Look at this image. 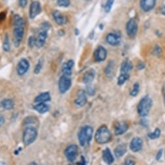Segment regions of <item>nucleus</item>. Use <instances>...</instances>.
Masks as SVG:
<instances>
[{
  "instance_id": "0eeeda50",
  "label": "nucleus",
  "mask_w": 165,
  "mask_h": 165,
  "mask_svg": "<svg viewBox=\"0 0 165 165\" xmlns=\"http://www.w3.org/2000/svg\"><path fill=\"white\" fill-rule=\"evenodd\" d=\"M66 159L70 162L74 161L78 154V147L76 144H72L68 146L64 151Z\"/></svg>"
},
{
  "instance_id": "423d86ee",
  "label": "nucleus",
  "mask_w": 165,
  "mask_h": 165,
  "mask_svg": "<svg viewBox=\"0 0 165 165\" xmlns=\"http://www.w3.org/2000/svg\"><path fill=\"white\" fill-rule=\"evenodd\" d=\"M72 85V81L70 77L66 76L60 77L59 81V90L61 94H64L70 89Z\"/></svg>"
},
{
  "instance_id": "f704fd0d",
  "label": "nucleus",
  "mask_w": 165,
  "mask_h": 165,
  "mask_svg": "<svg viewBox=\"0 0 165 165\" xmlns=\"http://www.w3.org/2000/svg\"><path fill=\"white\" fill-rule=\"evenodd\" d=\"M135 164V160L132 157H128L125 161V165H134Z\"/></svg>"
},
{
  "instance_id": "bb28decb",
  "label": "nucleus",
  "mask_w": 165,
  "mask_h": 165,
  "mask_svg": "<svg viewBox=\"0 0 165 165\" xmlns=\"http://www.w3.org/2000/svg\"><path fill=\"white\" fill-rule=\"evenodd\" d=\"M115 63L111 61L109 63L107 64V66L105 68V74L108 77H112L115 74Z\"/></svg>"
},
{
  "instance_id": "49530a36",
  "label": "nucleus",
  "mask_w": 165,
  "mask_h": 165,
  "mask_svg": "<svg viewBox=\"0 0 165 165\" xmlns=\"http://www.w3.org/2000/svg\"><path fill=\"white\" fill-rule=\"evenodd\" d=\"M81 165H85V160H82L81 163Z\"/></svg>"
},
{
  "instance_id": "2eb2a0df",
  "label": "nucleus",
  "mask_w": 165,
  "mask_h": 165,
  "mask_svg": "<svg viewBox=\"0 0 165 165\" xmlns=\"http://www.w3.org/2000/svg\"><path fill=\"white\" fill-rule=\"evenodd\" d=\"M142 141L139 137L133 138L130 143V149L134 152H137L142 149Z\"/></svg>"
},
{
  "instance_id": "c756f323",
  "label": "nucleus",
  "mask_w": 165,
  "mask_h": 165,
  "mask_svg": "<svg viewBox=\"0 0 165 165\" xmlns=\"http://www.w3.org/2000/svg\"><path fill=\"white\" fill-rule=\"evenodd\" d=\"M160 135V130L158 128L155 129V131L152 133H149L148 137L151 139H156V138H158Z\"/></svg>"
},
{
  "instance_id": "4c0bfd02",
  "label": "nucleus",
  "mask_w": 165,
  "mask_h": 165,
  "mask_svg": "<svg viewBox=\"0 0 165 165\" xmlns=\"http://www.w3.org/2000/svg\"><path fill=\"white\" fill-rule=\"evenodd\" d=\"M86 92L90 95H93L95 94V90L92 86H88L86 88Z\"/></svg>"
},
{
  "instance_id": "b1692460",
  "label": "nucleus",
  "mask_w": 165,
  "mask_h": 165,
  "mask_svg": "<svg viewBox=\"0 0 165 165\" xmlns=\"http://www.w3.org/2000/svg\"><path fill=\"white\" fill-rule=\"evenodd\" d=\"M133 68L132 63L128 60H125L121 64V73H128Z\"/></svg>"
},
{
  "instance_id": "a878e982",
  "label": "nucleus",
  "mask_w": 165,
  "mask_h": 165,
  "mask_svg": "<svg viewBox=\"0 0 165 165\" xmlns=\"http://www.w3.org/2000/svg\"><path fill=\"white\" fill-rule=\"evenodd\" d=\"M1 105L6 110H11L14 108V102L11 99H5L1 102Z\"/></svg>"
},
{
  "instance_id": "e433bc0d",
  "label": "nucleus",
  "mask_w": 165,
  "mask_h": 165,
  "mask_svg": "<svg viewBox=\"0 0 165 165\" xmlns=\"http://www.w3.org/2000/svg\"><path fill=\"white\" fill-rule=\"evenodd\" d=\"M35 43H36V38L34 37H31L29 38V41H28V44L30 47H33L35 46Z\"/></svg>"
},
{
  "instance_id": "72a5a7b5",
  "label": "nucleus",
  "mask_w": 165,
  "mask_h": 165,
  "mask_svg": "<svg viewBox=\"0 0 165 165\" xmlns=\"http://www.w3.org/2000/svg\"><path fill=\"white\" fill-rule=\"evenodd\" d=\"M42 60L40 59V60H39L38 63L37 64V65L35 66V68H34V72L35 73H40V70H42Z\"/></svg>"
},
{
  "instance_id": "de8ad7c7",
  "label": "nucleus",
  "mask_w": 165,
  "mask_h": 165,
  "mask_svg": "<svg viewBox=\"0 0 165 165\" xmlns=\"http://www.w3.org/2000/svg\"><path fill=\"white\" fill-rule=\"evenodd\" d=\"M85 1H90V0H85Z\"/></svg>"
},
{
  "instance_id": "393cba45",
  "label": "nucleus",
  "mask_w": 165,
  "mask_h": 165,
  "mask_svg": "<svg viewBox=\"0 0 165 165\" xmlns=\"http://www.w3.org/2000/svg\"><path fill=\"white\" fill-rule=\"evenodd\" d=\"M35 109L40 114H44L49 110V107L44 103H38L37 105L34 107Z\"/></svg>"
},
{
  "instance_id": "cd10ccee",
  "label": "nucleus",
  "mask_w": 165,
  "mask_h": 165,
  "mask_svg": "<svg viewBox=\"0 0 165 165\" xmlns=\"http://www.w3.org/2000/svg\"><path fill=\"white\" fill-rule=\"evenodd\" d=\"M129 74L128 73H121L120 76L118 78V85H121L129 79Z\"/></svg>"
},
{
  "instance_id": "a19ab883",
  "label": "nucleus",
  "mask_w": 165,
  "mask_h": 165,
  "mask_svg": "<svg viewBox=\"0 0 165 165\" xmlns=\"http://www.w3.org/2000/svg\"><path fill=\"white\" fill-rule=\"evenodd\" d=\"M5 18V12L0 13V22L3 21Z\"/></svg>"
},
{
  "instance_id": "473e14b6",
  "label": "nucleus",
  "mask_w": 165,
  "mask_h": 165,
  "mask_svg": "<svg viewBox=\"0 0 165 165\" xmlns=\"http://www.w3.org/2000/svg\"><path fill=\"white\" fill-rule=\"evenodd\" d=\"M58 5L60 7H67L70 5V0H57Z\"/></svg>"
},
{
  "instance_id": "4468645a",
  "label": "nucleus",
  "mask_w": 165,
  "mask_h": 165,
  "mask_svg": "<svg viewBox=\"0 0 165 165\" xmlns=\"http://www.w3.org/2000/svg\"><path fill=\"white\" fill-rule=\"evenodd\" d=\"M157 0H141L140 5L144 12H149L155 6Z\"/></svg>"
},
{
  "instance_id": "f257e3e1",
  "label": "nucleus",
  "mask_w": 165,
  "mask_h": 165,
  "mask_svg": "<svg viewBox=\"0 0 165 165\" xmlns=\"http://www.w3.org/2000/svg\"><path fill=\"white\" fill-rule=\"evenodd\" d=\"M13 42L15 47H18L22 40L25 30V21L22 18L16 15L13 18Z\"/></svg>"
},
{
  "instance_id": "37998d69",
  "label": "nucleus",
  "mask_w": 165,
  "mask_h": 165,
  "mask_svg": "<svg viewBox=\"0 0 165 165\" xmlns=\"http://www.w3.org/2000/svg\"><path fill=\"white\" fill-rule=\"evenodd\" d=\"M4 121H5V119L3 117H0V126L4 124Z\"/></svg>"
},
{
  "instance_id": "dca6fc26",
  "label": "nucleus",
  "mask_w": 165,
  "mask_h": 165,
  "mask_svg": "<svg viewBox=\"0 0 165 165\" xmlns=\"http://www.w3.org/2000/svg\"><path fill=\"white\" fill-rule=\"evenodd\" d=\"M53 17L55 22L60 25H63L67 23V18L60 11L56 10L53 12Z\"/></svg>"
},
{
  "instance_id": "7c9ffc66",
  "label": "nucleus",
  "mask_w": 165,
  "mask_h": 165,
  "mask_svg": "<svg viewBox=\"0 0 165 165\" xmlns=\"http://www.w3.org/2000/svg\"><path fill=\"white\" fill-rule=\"evenodd\" d=\"M114 2L115 0H107L105 5V7H104V9H105V12H108L111 11L112 5H113L114 3Z\"/></svg>"
},
{
  "instance_id": "9b49d317",
  "label": "nucleus",
  "mask_w": 165,
  "mask_h": 165,
  "mask_svg": "<svg viewBox=\"0 0 165 165\" xmlns=\"http://www.w3.org/2000/svg\"><path fill=\"white\" fill-rule=\"evenodd\" d=\"M40 12H41V7H40V3L37 1L33 2L31 3V5L29 8L30 18L31 19L34 18L38 14H40Z\"/></svg>"
},
{
  "instance_id": "c03bdc74",
  "label": "nucleus",
  "mask_w": 165,
  "mask_h": 165,
  "mask_svg": "<svg viewBox=\"0 0 165 165\" xmlns=\"http://www.w3.org/2000/svg\"><path fill=\"white\" fill-rule=\"evenodd\" d=\"M161 13L164 16H165V5H164L161 8Z\"/></svg>"
},
{
  "instance_id": "ea45409f",
  "label": "nucleus",
  "mask_w": 165,
  "mask_h": 165,
  "mask_svg": "<svg viewBox=\"0 0 165 165\" xmlns=\"http://www.w3.org/2000/svg\"><path fill=\"white\" fill-rule=\"evenodd\" d=\"M162 155H163V150H160L158 151V153L157 154V156H156V159L159 160L160 158H161Z\"/></svg>"
},
{
  "instance_id": "c9c22d12",
  "label": "nucleus",
  "mask_w": 165,
  "mask_h": 165,
  "mask_svg": "<svg viewBox=\"0 0 165 165\" xmlns=\"http://www.w3.org/2000/svg\"><path fill=\"white\" fill-rule=\"evenodd\" d=\"M161 48L159 46H156L155 47H154V50H153V53L155 55H157V56H159L160 55V53H161Z\"/></svg>"
},
{
  "instance_id": "ddd939ff",
  "label": "nucleus",
  "mask_w": 165,
  "mask_h": 165,
  "mask_svg": "<svg viewBox=\"0 0 165 165\" xmlns=\"http://www.w3.org/2000/svg\"><path fill=\"white\" fill-rule=\"evenodd\" d=\"M47 37V29L42 30V31L38 33V36L36 38L35 46L37 47H38V48H40V47H42L45 44Z\"/></svg>"
},
{
  "instance_id": "a211bd4d",
  "label": "nucleus",
  "mask_w": 165,
  "mask_h": 165,
  "mask_svg": "<svg viewBox=\"0 0 165 165\" xmlns=\"http://www.w3.org/2000/svg\"><path fill=\"white\" fill-rule=\"evenodd\" d=\"M95 76V72L94 69H90L88 71H86L82 77V82L85 84H89L94 79Z\"/></svg>"
},
{
  "instance_id": "20e7f679",
  "label": "nucleus",
  "mask_w": 165,
  "mask_h": 165,
  "mask_svg": "<svg viewBox=\"0 0 165 165\" xmlns=\"http://www.w3.org/2000/svg\"><path fill=\"white\" fill-rule=\"evenodd\" d=\"M152 99L148 95H146L139 102L138 105V112L141 116H146L149 114L152 106Z\"/></svg>"
},
{
  "instance_id": "f3484780",
  "label": "nucleus",
  "mask_w": 165,
  "mask_h": 165,
  "mask_svg": "<svg viewBox=\"0 0 165 165\" xmlns=\"http://www.w3.org/2000/svg\"><path fill=\"white\" fill-rule=\"evenodd\" d=\"M115 129L116 135H121L127 131L128 129V125L125 121H119L115 125Z\"/></svg>"
},
{
  "instance_id": "5701e85b",
  "label": "nucleus",
  "mask_w": 165,
  "mask_h": 165,
  "mask_svg": "<svg viewBox=\"0 0 165 165\" xmlns=\"http://www.w3.org/2000/svg\"><path fill=\"white\" fill-rule=\"evenodd\" d=\"M127 147L125 144H120L117 146L115 150V154L116 157H121L126 153Z\"/></svg>"
},
{
  "instance_id": "39448f33",
  "label": "nucleus",
  "mask_w": 165,
  "mask_h": 165,
  "mask_svg": "<svg viewBox=\"0 0 165 165\" xmlns=\"http://www.w3.org/2000/svg\"><path fill=\"white\" fill-rule=\"evenodd\" d=\"M37 131L35 128L29 126L25 128L23 134V141L25 145H29L35 141L37 137Z\"/></svg>"
},
{
  "instance_id": "7ed1b4c3",
  "label": "nucleus",
  "mask_w": 165,
  "mask_h": 165,
  "mask_svg": "<svg viewBox=\"0 0 165 165\" xmlns=\"http://www.w3.org/2000/svg\"><path fill=\"white\" fill-rule=\"evenodd\" d=\"M93 129L92 127L86 125L82 128L78 133V139L81 146H84L86 143H89L92 139Z\"/></svg>"
},
{
  "instance_id": "aec40b11",
  "label": "nucleus",
  "mask_w": 165,
  "mask_h": 165,
  "mask_svg": "<svg viewBox=\"0 0 165 165\" xmlns=\"http://www.w3.org/2000/svg\"><path fill=\"white\" fill-rule=\"evenodd\" d=\"M106 40L108 44L111 46H116L119 44L120 42V38L118 35L114 33L108 34L106 37Z\"/></svg>"
},
{
  "instance_id": "6ab92c4d",
  "label": "nucleus",
  "mask_w": 165,
  "mask_h": 165,
  "mask_svg": "<svg viewBox=\"0 0 165 165\" xmlns=\"http://www.w3.org/2000/svg\"><path fill=\"white\" fill-rule=\"evenodd\" d=\"M74 63L72 60H68V62L65 63L62 67V71L64 76L70 77L72 75V70Z\"/></svg>"
},
{
  "instance_id": "4be33fe9",
  "label": "nucleus",
  "mask_w": 165,
  "mask_h": 165,
  "mask_svg": "<svg viewBox=\"0 0 165 165\" xmlns=\"http://www.w3.org/2000/svg\"><path fill=\"white\" fill-rule=\"evenodd\" d=\"M51 99L50 94L49 92H43L39 94L34 99V102L36 103H44L47 101H50Z\"/></svg>"
},
{
  "instance_id": "58836bf2",
  "label": "nucleus",
  "mask_w": 165,
  "mask_h": 165,
  "mask_svg": "<svg viewBox=\"0 0 165 165\" xmlns=\"http://www.w3.org/2000/svg\"><path fill=\"white\" fill-rule=\"evenodd\" d=\"M28 0H18L20 7L21 8L25 7V6L27 5V4H28Z\"/></svg>"
},
{
  "instance_id": "412c9836",
  "label": "nucleus",
  "mask_w": 165,
  "mask_h": 165,
  "mask_svg": "<svg viewBox=\"0 0 165 165\" xmlns=\"http://www.w3.org/2000/svg\"><path fill=\"white\" fill-rule=\"evenodd\" d=\"M102 158L104 160V162L107 163V164H111L114 162L113 155H112L111 150L108 148H107L103 151L102 154Z\"/></svg>"
},
{
  "instance_id": "f8f14e48",
  "label": "nucleus",
  "mask_w": 165,
  "mask_h": 165,
  "mask_svg": "<svg viewBox=\"0 0 165 165\" xmlns=\"http://www.w3.org/2000/svg\"><path fill=\"white\" fill-rule=\"evenodd\" d=\"M87 102V98H86V92L84 90H79L77 94V97L75 99L74 103L77 107H83Z\"/></svg>"
},
{
  "instance_id": "1a4fd4ad",
  "label": "nucleus",
  "mask_w": 165,
  "mask_h": 165,
  "mask_svg": "<svg viewBox=\"0 0 165 165\" xmlns=\"http://www.w3.org/2000/svg\"><path fill=\"white\" fill-rule=\"evenodd\" d=\"M107 52L105 47L99 46L94 51V59L96 62H102L107 58Z\"/></svg>"
},
{
  "instance_id": "a18cd8bd",
  "label": "nucleus",
  "mask_w": 165,
  "mask_h": 165,
  "mask_svg": "<svg viewBox=\"0 0 165 165\" xmlns=\"http://www.w3.org/2000/svg\"><path fill=\"white\" fill-rule=\"evenodd\" d=\"M28 165H37L35 163H34V162H32V163H30L29 164H28Z\"/></svg>"
},
{
  "instance_id": "9d476101",
  "label": "nucleus",
  "mask_w": 165,
  "mask_h": 165,
  "mask_svg": "<svg viewBox=\"0 0 165 165\" xmlns=\"http://www.w3.org/2000/svg\"><path fill=\"white\" fill-rule=\"evenodd\" d=\"M29 63L27 59H22L17 65V73L20 76H24L29 70Z\"/></svg>"
},
{
  "instance_id": "79ce46f5",
  "label": "nucleus",
  "mask_w": 165,
  "mask_h": 165,
  "mask_svg": "<svg viewBox=\"0 0 165 165\" xmlns=\"http://www.w3.org/2000/svg\"><path fill=\"white\" fill-rule=\"evenodd\" d=\"M137 67H138V69H140V70H142V69L144 68V67H145V65H144V64H143L142 63H140L139 64H138Z\"/></svg>"
},
{
  "instance_id": "2f4dec72",
  "label": "nucleus",
  "mask_w": 165,
  "mask_h": 165,
  "mask_svg": "<svg viewBox=\"0 0 165 165\" xmlns=\"http://www.w3.org/2000/svg\"><path fill=\"white\" fill-rule=\"evenodd\" d=\"M138 92H139V85L137 82H136L135 84H134L133 85V88L132 90L131 91V94L132 96H136V95L138 94Z\"/></svg>"
},
{
  "instance_id": "6e6552de",
  "label": "nucleus",
  "mask_w": 165,
  "mask_h": 165,
  "mask_svg": "<svg viewBox=\"0 0 165 165\" xmlns=\"http://www.w3.org/2000/svg\"><path fill=\"white\" fill-rule=\"evenodd\" d=\"M138 31V25L134 19L128 21L126 25V32L128 35L130 37H133L137 34Z\"/></svg>"
},
{
  "instance_id": "f03ea898",
  "label": "nucleus",
  "mask_w": 165,
  "mask_h": 165,
  "mask_svg": "<svg viewBox=\"0 0 165 165\" xmlns=\"http://www.w3.org/2000/svg\"><path fill=\"white\" fill-rule=\"evenodd\" d=\"M111 138V133L105 125L99 128L95 134V140L99 144H105L110 141Z\"/></svg>"
},
{
  "instance_id": "c85d7f7f",
  "label": "nucleus",
  "mask_w": 165,
  "mask_h": 165,
  "mask_svg": "<svg viewBox=\"0 0 165 165\" xmlns=\"http://www.w3.org/2000/svg\"><path fill=\"white\" fill-rule=\"evenodd\" d=\"M3 49L4 51H6V52L9 51V50L11 49L9 38H8V37L7 34H6V36L5 37V38H4V41H3Z\"/></svg>"
}]
</instances>
